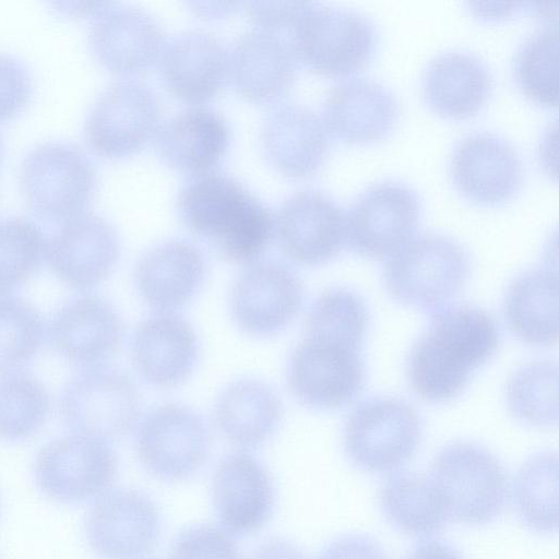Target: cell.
<instances>
[{"mask_svg":"<svg viewBox=\"0 0 559 559\" xmlns=\"http://www.w3.org/2000/svg\"><path fill=\"white\" fill-rule=\"evenodd\" d=\"M499 338L493 318L479 308L454 306L436 311L408 357L412 389L428 402L453 400L472 371L495 354Z\"/></svg>","mask_w":559,"mask_h":559,"instance_id":"1","label":"cell"},{"mask_svg":"<svg viewBox=\"0 0 559 559\" xmlns=\"http://www.w3.org/2000/svg\"><path fill=\"white\" fill-rule=\"evenodd\" d=\"M179 215L197 235L207 238L228 261L254 263L275 235L272 212L228 175H197L179 192Z\"/></svg>","mask_w":559,"mask_h":559,"instance_id":"2","label":"cell"},{"mask_svg":"<svg viewBox=\"0 0 559 559\" xmlns=\"http://www.w3.org/2000/svg\"><path fill=\"white\" fill-rule=\"evenodd\" d=\"M468 273V254L459 242L427 233L413 237L386 260L383 280L394 300L436 312L461 293Z\"/></svg>","mask_w":559,"mask_h":559,"instance_id":"3","label":"cell"},{"mask_svg":"<svg viewBox=\"0 0 559 559\" xmlns=\"http://www.w3.org/2000/svg\"><path fill=\"white\" fill-rule=\"evenodd\" d=\"M297 62L329 76H345L362 69L377 46L374 24L345 8L304 2L288 31Z\"/></svg>","mask_w":559,"mask_h":559,"instance_id":"4","label":"cell"},{"mask_svg":"<svg viewBox=\"0 0 559 559\" xmlns=\"http://www.w3.org/2000/svg\"><path fill=\"white\" fill-rule=\"evenodd\" d=\"M448 520L481 525L502 512L509 483L501 462L486 448L452 442L436 455L428 475Z\"/></svg>","mask_w":559,"mask_h":559,"instance_id":"5","label":"cell"},{"mask_svg":"<svg viewBox=\"0 0 559 559\" xmlns=\"http://www.w3.org/2000/svg\"><path fill=\"white\" fill-rule=\"evenodd\" d=\"M27 205L39 216L69 219L91 203L97 187L94 164L73 143L49 141L32 148L20 168Z\"/></svg>","mask_w":559,"mask_h":559,"instance_id":"6","label":"cell"},{"mask_svg":"<svg viewBox=\"0 0 559 559\" xmlns=\"http://www.w3.org/2000/svg\"><path fill=\"white\" fill-rule=\"evenodd\" d=\"M420 438V419L412 405L394 397H373L348 416L344 449L357 467L390 473L414 455Z\"/></svg>","mask_w":559,"mask_h":559,"instance_id":"7","label":"cell"},{"mask_svg":"<svg viewBox=\"0 0 559 559\" xmlns=\"http://www.w3.org/2000/svg\"><path fill=\"white\" fill-rule=\"evenodd\" d=\"M117 474V455L107 441L76 433L46 443L34 462L37 487L46 497L61 503L100 497Z\"/></svg>","mask_w":559,"mask_h":559,"instance_id":"8","label":"cell"},{"mask_svg":"<svg viewBox=\"0 0 559 559\" xmlns=\"http://www.w3.org/2000/svg\"><path fill=\"white\" fill-rule=\"evenodd\" d=\"M60 413L73 433L107 441L133 427L140 413V396L123 372L91 367L67 383L60 397Z\"/></svg>","mask_w":559,"mask_h":559,"instance_id":"9","label":"cell"},{"mask_svg":"<svg viewBox=\"0 0 559 559\" xmlns=\"http://www.w3.org/2000/svg\"><path fill=\"white\" fill-rule=\"evenodd\" d=\"M420 215L415 190L399 181L377 182L353 202L346 215V241L361 257L389 259L413 238Z\"/></svg>","mask_w":559,"mask_h":559,"instance_id":"10","label":"cell"},{"mask_svg":"<svg viewBox=\"0 0 559 559\" xmlns=\"http://www.w3.org/2000/svg\"><path fill=\"white\" fill-rule=\"evenodd\" d=\"M157 96L138 81H120L92 105L84 123L91 148L107 158H123L141 151L159 128Z\"/></svg>","mask_w":559,"mask_h":559,"instance_id":"11","label":"cell"},{"mask_svg":"<svg viewBox=\"0 0 559 559\" xmlns=\"http://www.w3.org/2000/svg\"><path fill=\"white\" fill-rule=\"evenodd\" d=\"M138 457L147 472L166 481L190 478L204 464L210 437L191 408L167 403L150 411L138 427Z\"/></svg>","mask_w":559,"mask_h":559,"instance_id":"12","label":"cell"},{"mask_svg":"<svg viewBox=\"0 0 559 559\" xmlns=\"http://www.w3.org/2000/svg\"><path fill=\"white\" fill-rule=\"evenodd\" d=\"M287 382L305 405L342 407L360 393L365 383L360 349L306 336L292 355Z\"/></svg>","mask_w":559,"mask_h":559,"instance_id":"13","label":"cell"},{"mask_svg":"<svg viewBox=\"0 0 559 559\" xmlns=\"http://www.w3.org/2000/svg\"><path fill=\"white\" fill-rule=\"evenodd\" d=\"M85 532L88 545L103 559H141L158 542L159 513L138 490H109L91 508Z\"/></svg>","mask_w":559,"mask_h":559,"instance_id":"14","label":"cell"},{"mask_svg":"<svg viewBox=\"0 0 559 559\" xmlns=\"http://www.w3.org/2000/svg\"><path fill=\"white\" fill-rule=\"evenodd\" d=\"M282 251L304 265L335 258L346 241V214L326 193L301 190L287 198L274 217Z\"/></svg>","mask_w":559,"mask_h":559,"instance_id":"15","label":"cell"},{"mask_svg":"<svg viewBox=\"0 0 559 559\" xmlns=\"http://www.w3.org/2000/svg\"><path fill=\"white\" fill-rule=\"evenodd\" d=\"M302 296V283L290 269L272 261L255 262L233 286V319L247 334L273 335L295 319Z\"/></svg>","mask_w":559,"mask_h":559,"instance_id":"16","label":"cell"},{"mask_svg":"<svg viewBox=\"0 0 559 559\" xmlns=\"http://www.w3.org/2000/svg\"><path fill=\"white\" fill-rule=\"evenodd\" d=\"M450 176L469 201L492 206L510 200L522 182V162L514 146L491 132L462 138L450 157Z\"/></svg>","mask_w":559,"mask_h":559,"instance_id":"17","label":"cell"},{"mask_svg":"<svg viewBox=\"0 0 559 559\" xmlns=\"http://www.w3.org/2000/svg\"><path fill=\"white\" fill-rule=\"evenodd\" d=\"M119 249L118 235L105 218L82 213L67 219L47 241L46 257L62 283L84 290L110 274Z\"/></svg>","mask_w":559,"mask_h":559,"instance_id":"18","label":"cell"},{"mask_svg":"<svg viewBox=\"0 0 559 559\" xmlns=\"http://www.w3.org/2000/svg\"><path fill=\"white\" fill-rule=\"evenodd\" d=\"M111 4L95 15L88 31L90 48L99 63L112 73H143L160 58L165 34L147 12Z\"/></svg>","mask_w":559,"mask_h":559,"instance_id":"19","label":"cell"},{"mask_svg":"<svg viewBox=\"0 0 559 559\" xmlns=\"http://www.w3.org/2000/svg\"><path fill=\"white\" fill-rule=\"evenodd\" d=\"M212 501L225 531L249 535L272 515L275 492L266 468L253 455L236 452L217 464L212 477Z\"/></svg>","mask_w":559,"mask_h":559,"instance_id":"20","label":"cell"},{"mask_svg":"<svg viewBox=\"0 0 559 559\" xmlns=\"http://www.w3.org/2000/svg\"><path fill=\"white\" fill-rule=\"evenodd\" d=\"M165 88L177 99L201 105L214 98L228 80V51L212 33L189 29L165 44L159 58Z\"/></svg>","mask_w":559,"mask_h":559,"instance_id":"21","label":"cell"},{"mask_svg":"<svg viewBox=\"0 0 559 559\" xmlns=\"http://www.w3.org/2000/svg\"><path fill=\"white\" fill-rule=\"evenodd\" d=\"M52 347L69 361L96 367L120 347L123 325L114 306L102 297L84 295L64 304L49 326Z\"/></svg>","mask_w":559,"mask_h":559,"instance_id":"22","label":"cell"},{"mask_svg":"<svg viewBox=\"0 0 559 559\" xmlns=\"http://www.w3.org/2000/svg\"><path fill=\"white\" fill-rule=\"evenodd\" d=\"M323 107L328 131L354 144H368L385 138L400 112L397 99L390 88L362 76L335 84Z\"/></svg>","mask_w":559,"mask_h":559,"instance_id":"23","label":"cell"},{"mask_svg":"<svg viewBox=\"0 0 559 559\" xmlns=\"http://www.w3.org/2000/svg\"><path fill=\"white\" fill-rule=\"evenodd\" d=\"M296 63L286 39L254 28L242 34L228 51V80L245 99L273 103L289 91Z\"/></svg>","mask_w":559,"mask_h":559,"instance_id":"24","label":"cell"},{"mask_svg":"<svg viewBox=\"0 0 559 559\" xmlns=\"http://www.w3.org/2000/svg\"><path fill=\"white\" fill-rule=\"evenodd\" d=\"M131 357L138 373L157 388H174L192 372L198 341L192 326L171 312H158L134 331Z\"/></svg>","mask_w":559,"mask_h":559,"instance_id":"25","label":"cell"},{"mask_svg":"<svg viewBox=\"0 0 559 559\" xmlns=\"http://www.w3.org/2000/svg\"><path fill=\"white\" fill-rule=\"evenodd\" d=\"M262 144L270 164L292 178L313 175L324 163L330 140L323 120L311 109L283 104L269 112Z\"/></svg>","mask_w":559,"mask_h":559,"instance_id":"26","label":"cell"},{"mask_svg":"<svg viewBox=\"0 0 559 559\" xmlns=\"http://www.w3.org/2000/svg\"><path fill=\"white\" fill-rule=\"evenodd\" d=\"M204 269L198 247L186 240H169L138 261L134 281L146 305L158 312H171L193 298L203 282Z\"/></svg>","mask_w":559,"mask_h":559,"instance_id":"27","label":"cell"},{"mask_svg":"<svg viewBox=\"0 0 559 559\" xmlns=\"http://www.w3.org/2000/svg\"><path fill=\"white\" fill-rule=\"evenodd\" d=\"M155 136L156 151L167 166L195 176L210 171L221 160L230 139L225 119L203 106L177 112Z\"/></svg>","mask_w":559,"mask_h":559,"instance_id":"28","label":"cell"},{"mask_svg":"<svg viewBox=\"0 0 559 559\" xmlns=\"http://www.w3.org/2000/svg\"><path fill=\"white\" fill-rule=\"evenodd\" d=\"M492 87L486 63L465 50H448L435 56L424 70L421 92L437 114L463 119L477 114Z\"/></svg>","mask_w":559,"mask_h":559,"instance_id":"29","label":"cell"},{"mask_svg":"<svg viewBox=\"0 0 559 559\" xmlns=\"http://www.w3.org/2000/svg\"><path fill=\"white\" fill-rule=\"evenodd\" d=\"M509 330L524 343L555 345L558 340V276L551 266L528 270L509 285L503 299Z\"/></svg>","mask_w":559,"mask_h":559,"instance_id":"30","label":"cell"},{"mask_svg":"<svg viewBox=\"0 0 559 559\" xmlns=\"http://www.w3.org/2000/svg\"><path fill=\"white\" fill-rule=\"evenodd\" d=\"M282 404L272 388L252 379L230 384L214 406V421L226 440L241 448H255L276 429Z\"/></svg>","mask_w":559,"mask_h":559,"instance_id":"31","label":"cell"},{"mask_svg":"<svg viewBox=\"0 0 559 559\" xmlns=\"http://www.w3.org/2000/svg\"><path fill=\"white\" fill-rule=\"evenodd\" d=\"M385 518L413 537H429L442 530L448 518L429 476L415 472L391 475L379 491Z\"/></svg>","mask_w":559,"mask_h":559,"instance_id":"32","label":"cell"},{"mask_svg":"<svg viewBox=\"0 0 559 559\" xmlns=\"http://www.w3.org/2000/svg\"><path fill=\"white\" fill-rule=\"evenodd\" d=\"M512 500L522 523L538 534L558 528V460L554 452L538 453L518 469Z\"/></svg>","mask_w":559,"mask_h":559,"instance_id":"33","label":"cell"},{"mask_svg":"<svg viewBox=\"0 0 559 559\" xmlns=\"http://www.w3.org/2000/svg\"><path fill=\"white\" fill-rule=\"evenodd\" d=\"M49 411V393L33 374L13 370L0 376V440L17 442L33 437Z\"/></svg>","mask_w":559,"mask_h":559,"instance_id":"34","label":"cell"},{"mask_svg":"<svg viewBox=\"0 0 559 559\" xmlns=\"http://www.w3.org/2000/svg\"><path fill=\"white\" fill-rule=\"evenodd\" d=\"M367 324L368 311L360 296L345 288H333L312 302L306 336L361 349Z\"/></svg>","mask_w":559,"mask_h":559,"instance_id":"35","label":"cell"},{"mask_svg":"<svg viewBox=\"0 0 559 559\" xmlns=\"http://www.w3.org/2000/svg\"><path fill=\"white\" fill-rule=\"evenodd\" d=\"M507 403L519 420L534 427L558 423V368L551 361L521 367L508 381Z\"/></svg>","mask_w":559,"mask_h":559,"instance_id":"36","label":"cell"},{"mask_svg":"<svg viewBox=\"0 0 559 559\" xmlns=\"http://www.w3.org/2000/svg\"><path fill=\"white\" fill-rule=\"evenodd\" d=\"M557 24H547L530 35L513 60V76L520 90L546 107L558 105Z\"/></svg>","mask_w":559,"mask_h":559,"instance_id":"37","label":"cell"},{"mask_svg":"<svg viewBox=\"0 0 559 559\" xmlns=\"http://www.w3.org/2000/svg\"><path fill=\"white\" fill-rule=\"evenodd\" d=\"M47 240L40 227L23 216L0 219V296L11 295L39 269Z\"/></svg>","mask_w":559,"mask_h":559,"instance_id":"38","label":"cell"},{"mask_svg":"<svg viewBox=\"0 0 559 559\" xmlns=\"http://www.w3.org/2000/svg\"><path fill=\"white\" fill-rule=\"evenodd\" d=\"M45 326L39 312L21 297L0 296V371H13L40 349Z\"/></svg>","mask_w":559,"mask_h":559,"instance_id":"39","label":"cell"},{"mask_svg":"<svg viewBox=\"0 0 559 559\" xmlns=\"http://www.w3.org/2000/svg\"><path fill=\"white\" fill-rule=\"evenodd\" d=\"M170 559H242L235 539L225 530L201 524L187 528L175 540Z\"/></svg>","mask_w":559,"mask_h":559,"instance_id":"40","label":"cell"},{"mask_svg":"<svg viewBox=\"0 0 559 559\" xmlns=\"http://www.w3.org/2000/svg\"><path fill=\"white\" fill-rule=\"evenodd\" d=\"M32 75L17 58L0 52V121L19 114L32 95Z\"/></svg>","mask_w":559,"mask_h":559,"instance_id":"41","label":"cell"},{"mask_svg":"<svg viewBox=\"0 0 559 559\" xmlns=\"http://www.w3.org/2000/svg\"><path fill=\"white\" fill-rule=\"evenodd\" d=\"M304 2H247L245 10L257 29L281 35L290 28Z\"/></svg>","mask_w":559,"mask_h":559,"instance_id":"42","label":"cell"},{"mask_svg":"<svg viewBox=\"0 0 559 559\" xmlns=\"http://www.w3.org/2000/svg\"><path fill=\"white\" fill-rule=\"evenodd\" d=\"M318 559H389V557L372 538L364 535H347L329 544Z\"/></svg>","mask_w":559,"mask_h":559,"instance_id":"43","label":"cell"},{"mask_svg":"<svg viewBox=\"0 0 559 559\" xmlns=\"http://www.w3.org/2000/svg\"><path fill=\"white\" fill-rule=\"evenodd\" d=\"M250 559H307V557L293 543L282 538H270L252 552Z\"/></svg>","mask_w":559,"mask_h":559,"instance_id":"44","label":"cell"},{"mask_svg":"<svg viewBox=\"0 0 559 559\" xmlns=\"http://www.w3.org/2000/svg\"><path fill=\"white\" fill-rule=\"evenodd\" d=\"M405 559H463L457 550L439 540L418 545Z\"/></svg>","mask_w":559,"mask_h":559,"instance_id":"45","label":"cell"},{"mask_svg":"<svg viewBox=\"0 0 559 559\" xmlns=\"http://www.w3.org/2000/svg\"><path fill=\"white\" fill-rule=\"evenodd\" d=\"M0 154H1V141H0Z\"/></svg>","mask_w":559,"mask_h":559,"instance_id":"46","label":"cell"}]
</instances>
